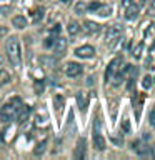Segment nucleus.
<instances>
[{"mask_svg":"<svg viewBox=\"0 0 155 160\" xmlns=\"http://www.w3.org/2000/svg\"><path fill=\"white\" fill-rule=\"evenodd\" d=\"M5 48H7V57L10 60V63H12L13 67L20 68L22 67V48H20V40L17 37H10L7 40Z\"/></svg>","mask_w":155,"mask_h":160,"instance_id":"f257e3e1","label":"nucleus"},{"mask_svg":"<svg viewBox=\"0 0 155 160\" xmlns=\"http://www.w3.org/2000/svg\"><path fill=\"white\" fill-rule=\"evenodd\" d=\"M20 107H22V100L18 97L13 98L12 102L2 105V107H0V118H2V122H10V120H13L17 117Z\"/></svg>","mask_w":155,"mask_h":160,"instance_id":"f03ea898","label":"nucleus"},{"mask_svg":"<svg viewBox=\"0 0 155 160\" xmlns=\"http://www.w3.org/2000/svg\"><path fill=\"white\" fill-rule=\"evenodd\" d=\"M120 65H122V57H115L112 62L107 65V70H105V82H110V80L120 72Z\"/></svg>","mask_w":155,"mask_h":160,"instance_id":"7ed1b4c3","label":"nucleus"},{"mask_svg":"<svg viewBox=\"0 0 155 160\" xmlns=\"http://www.w3.org/2000/svg\"><path fill=\"white\" fill-rule=\"evenodd\" d=\"M92 140H93V147L97 150H103L105 148V138L100 133V120H95V127H93V133H92Z\"/></svg>","mask_w":155,"mask_h":160,"instance_id":"20e7f679","label":"nucleus"},{"mask_svg":"<svg viewBox=\"0 0 155 160\" xmlns=\"http://www.w3.org/2000/svg\"><path fill=\"white\" fill-rule=\"evenodd\" d=\"M75 55L80 58H92L95 55V48L92 45H82V47L75 48Z\"/></svg>","mask_w":155,"mask_h":160,"instance_id":"39448f33","label":"nucleus"},{"mask_svg":"<svg viewBox=\"0 0 155 160\" xmlns=\"http://www.w3.org/2000/svg\"><path fill=\"white\" fill-rule=\"evenodd\" d=\"M82 65L77 63V62H68L67 67H65V73L68 75V77H78L80 73H82Z\"/></svg>","mask_w":155,"mask_h":160,"instance_id":"423d86ee","label":"nucleus"},{"mask_svg":"<svg viewBox=\"0 0 155 160\" xmlns=\"http://www.w3.org/2000/svg\"><path fill=\"white\" fill-rule=\"evenodd\" d=\"M53 53L57 55V57H60V55H63L65 53V50H67V40H63V38H60L57 37L53 40Z\"/></svg>","mask_w":155,"mask_h":160,"instance_id":"0eeeda50","label":"nucleus"},{"mask_svg":"<svg viewBox=\"0 0 155 160\" xmlns=\"http://www.w3.org/2000/svg\"><path fill=\"white\" fill-rule=\"evenodd\" d=\"M120 28L118 25H112L108 30H107V33H105V40H107L108 43H113L115 40H118V37H120Z\"/></svg>","mask_w":155,"mask_h":160,"instance_id":"6e6552de","label":"nucleus"},{"mask_svg":"<svg viewBox=\"0 0 155 160\" xmlns=\"http://www.w3.org/2000/svg\"><path fill=\"white\" fill-rule=\"evenodd\" d=\"M48 125V115H47V112L42 108V115H40V112L35 115V127H42V128H45Z\"/></svg>","mask_w":155,"mask_h":160,"instance_id":"1a4fd4ad","label":"nucleus"},{"mask_svg":"<svg viewBox=\"0 0 155 160\" xmlns=\"http://www.w3.org/2000/svg\"><path fill=\"white\" fill-rule=\"evenodd\" d=\"M132 148H133L138 155H147V153H148V145L143 143L142 140H135V142L132 143Z\"/></svg>","mask_w":155,"mask_h":160,"instance_id":"9d476101","label":"nucleus"},{"mask_svg":"<svg viewBox=\"0 0 155 160\" xmlns=\"http://www.w3.org/2000/svg\"><path fill=\"white\" fill-rule=\"evenodd\" d=\"M138 17V7L133 3H128L127 5V10H125V18L127 20H135Z\"/></svg>","mask_w":155,"mask_h":160,"instance_id":"9b49d317","label":"nucleus"},{"mask_svg":"<svg viewBox=\"0 0 155 160\" xmlns=\"http://www.w3.org/2000/svg\"><path fill=\"white\" fill-rule=\"evenodd\" d=\"M75 158H85V138H80L77 142V148L73 152Z\"/></svg>","mask_w":155,"mask_h":160,"instance_id":"f8f14e48","label":"nucleus"},{"mask_svg":"<svg viewBox=\"0 0 155 160\" xmlns=\"http://www.w3.org/2000/svg\"><path fill=\"white\" fill-rule=\"evenodd\" d=\"M28 115H30V107H28V105H22V107H20V110H18V113H17L18 122L23 123L25 120L28 118Z\"/></svg>","mask_w":155,"mask_h":160,"instance_id":"ddd939ff","label":"nucleus"},{"mask_svg":"<svg viewBox=\"0 0 155 160\" xmlns=\"http://www.w3.org/2000/svg\"><path fill=\"white\" fill-rule=\"evenodd\" d=\"M77 103H78V107L82 108V110H87V107H88V97H87V93H85V92L77 93Z\"/></svg>","mask_w":155,"mask_h":160,"instance_id":"4468645a","label":"nucleus"},{"mask_svg":"<svg viewBox=\"0 0 155 160\" xmlns=\"http://www.w3.org/2000/svg\"><path fill=\"white\" fill-rule=\"evenodd\" d=\"M12 23L15 28H25L27 27V18L23 17V15H15L12 18Z\"/></svg>","mask_w":155,"mask_h":160,"instance_id":"2eb2a0df","label":"nucleus"},{"mask_svg":"<svg viewBox=\"0 0 155 160\" xmlns=\"http://www.w3.org/2000/svg\"><path fill=\"white\" fill-rule=\"evenodd\" d=\"M83 27H85V32L87 33H97L98 30H100V25L98 23H95V22H92V20H87V22L83 23Z\"/></svg>","mask_w":155,"mask_h":160,"instance_id":"dca6fc26","label":"nucleus"},{"mask_svg":"<svg viewBox=\"0 0 155 160\" xmlns=\"http://www.w3.org/2000/svg\"><path fill=\"white\" fill-rule=\"evenodd\" d=\"M63 105H65V100H63L62 95H60V93L53 95V107H55V110H57V112H62Z\"/></svg>","mask_w":155,"mask_h":160,"instance_id":"f3484780","label":"nucleus"},{"mask_svg":"<svg viewBox=\"0 0 155 160\" xmlns=\"http://www.w3.org/2000/svg\"><path fill=\"white\" fill-rule=\"evenodd\" d=\"M67 32H68L70 35H72V37H75V35H77V33L80 32V25H78L77 22H73V20H72V22H70V23L67 25Z\"/></svg>","mask_w":155,"mask_h":160,"instance_id":"a211bd4d","label":"nucleus"},{"mask_svg":"<svg viewBox=\"0 0 155 160\" xmlns=\"http://www.w3.org/2000/svg\"><path fill=\"white\" fill-rule=\"evenodd\" d=\"M110 12H112V8H110L108 5H100V7L95 10V13H98L100 17H108Z\"/></svg>","mask_w":155,"mask_h":160,"instance_id":"6ab92c4d","label":"nucleus"},{"mask_svg":"<svg viewBox=\"0 0 155 160\" xmlns=\"http://www.w3.org/2000/svg\"><path fill=\"white\" fill-rule=\"evenodd\" d=\"M142 50H143V42H138L132 48V55H133L135 58H140V57H142Z\"/></svg>","mask_w":155,"mask_h":160,"instance_id":"aec40b11","label":"nucleus"},{"mask_svg":"<svg viewBox=\"0 0 155 160\" xmlns=\"http://www.w3.org/2000/svg\"><path fill=\"white\" fill-rule=\"evenodd\" d=\"M87 8H88V5L85 2H78L77 5H75V12H77V13H85V12H87Z\"/></svg>","mask_w":155,"mask_h":160,"instance_id":"412c9836","label":"nucleus"},{"mask_svg":"<svg viewBox=\"0 0 155 160\" xmlns=\"http://www.w3.org/2000/svg\"><path fill=\"white\" fill-rule=\"evenodd\" d=\"M45 147H47V140H43L42 143H38V145H37V148L33 150V153H35V155H42V153H43V150H45Z\"/></svg>","mask_w":155,"mask_h":160,"instance_id":"4be33fe9","label":"nucleus"},{"mask_svg":"<svg viewBox=\"0 0 155 160\" xmlns=\"http://www.w3.org/2000/svg\"><path fill=\"white\" fill-rule=\"evenodd\" d=\"M8 82H10V75L2 68L0 70V83H8Z\"/></svg>","mask_w":155,"mask_h":160,"instance_id":"5701e85b","label":"nucleus"},{"mask_svg":"<svg viewBox=\"0 0 155 160\" xmlns=\"http://www.w3.org/2000/svg\"><path fill=\"white\" fill-rule=\"evenodd\" d=\"M42 15H43V10H42V8H35L33 12H32L33 22H38V18H42Z\"/></svg>","mask_w":155,"mask_h":160,"instance_id":"b1692460","label":"nucleus"},{"mask_svg":"<svg viewBox=\"0 0 155 160\" xmlns=\"http://www.w3.org/2000/svg\"><path fill=\"white\" fill-rule=\"evenodd\" d=\"M142 87L147 88V90L152 87V77H148V75H147V77H143V80H142Z\"/></svg>","mask_w":155,"mask_h":160,"instance_id":"393cba45","label":"nucleus"},{"mask_svg":"<svg viewBox=\"0 0 155 160\" xmlns=\"http://www.w3.org/2000/svg\"><path fill=\"white\" fill-rule=\"evenodd\" d=\"M148 122L152 127H155V107L150 108V112H148Z\"/></svg>","mask_w":155,"mask_h":160,"instance_id":"a878e982","label":"nucleus"},{"mask_svg":"<svg viewBox=\"0 0 155 160\" xmlns=\"http://www.w3.org/2000/svg\"><path fill=\"white\" fill-rule=\"evenodd\" d=\"M122 128H123V132H130V122H128V118H123L122 120Z\"/></svg>","mask_w":155,"mask_h":160,"instance_id":"bb28decb","label":"nucleus"},{"mask_svg":"<svg viewBox=\"0 0 155 160\" xmlns=\"http://www.w3.org/2000/svg\"><path fill=\"white\" fill-rule=\"evenodd\" d=\"M148 15L150 17H155V0L148 5Z\"/></svg>","mask_w":155,"mask_h":160,"instance_id":"cd10ccee","label":"nucleus"},{"mask_svg":"<svg viewBox=\"0 0 155 160\" xmlns=\"http://www.w3.org/2000/svg\"><path fill=\"white\" fill-rule=\"evenodd\" d=\"M100 5H102V3H100V2H92V3L88 5V8L92 10V12H95V10H97V8L100 7Z\"/></svg>","mask_w":155,"mask_h":160,"instance_id":"c85d7f7f","label":"nucleus"},{"mask_svg":"<svg viewBox=\"0 0 155 160\" xmlns=\"http://www.w3.org/2000/svg\"><path fill=\"white\" fill-rule=\"evenodd\" d=\"M7 27H3V25H0V37H5V35H7Z\"/></svg>","mask_w":155,"mask_h":160,"instance_id":"c756f323","label":"nucleus"},{"mask_svg":"<svg viewBox=\"0 0 155 160\" xmlns=\"http://www.w3.org/2000/svg\"><path fill=\"white\" fill-rule=\"evenodd\" d=\"M42 83H38V80H37V82H35V92H37V93H40V92H42Z\"/></svg>","mask_w":155,"mask_h":160,"instance_id":"7c9ffc66","label":"nucleus"},{"mask_svg":"<svg viewBox=\"0 0 155 160\" xmlns=\"http://www.w3.org/2000/svg\"><path fill=\"white\" fill-rule=\"evenodd\" d=\"M58 32H60V25H55V28L50 30V33H52V35H58Z\"/></svg>","mask_w":155,"mask_h":160,"instance_id":"2f4dec72","label":"nucleus"},{"mask_svg":"<svg viewBox=\"0 0 155 160\" xmlns=\"http://www.w3.org/2000/svg\"><path fill=\"white\" fill-rule=\"evenodd\" d=\"M5 132H7V133H12L13 132V127H8V128H5ZM3 140H5V142H8V137H3Z\"/></svg>","mask_w":155,"mask_h":160,"instance_id":"473e14b6","label":"nucleus"},{"mask_svg":"<svg viewBox=\"0 0 155 160\" xmlns=\"http://www.w3.org/2000/svg\"><path fill=\"white\" fill-rule=\"evenodd\" d=\"M60 2H62V3H67V5H68V3H72V0H60Z\"/></svg>","mask_w":155,"mask_h":160,"instance_id":"72a5a7b5","label":"nucleus"},{"mask_svg":"<svg viewBox=\"0 0 155 160\" xmlns=\"http://www.w3.org/2000/svg\"><path fill=\"white\" fill-rule=\"evenodd\" d=\"M152 157L155 158V143H153V147H152Z\"/></svg>","mask_w":155,"mask_h":160,"instance_id":"f704fd0d","label":"nucleus"},{"mask_svg":"<svg viewBox=\"0 0 155 160\" xmlns=\"http://www.w3.org/2000/svg\"><path fill=\"white\" fill-rule=\"evenodd\" d=\"M3 68V60H2V57H0V70Z\"/></svg>","mask_w":155,"mask_h":160,"instance_id":"c9c22d12","label":"nucleus"}]
</instances>
